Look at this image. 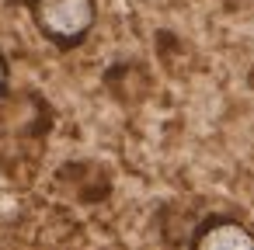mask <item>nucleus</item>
I'll return each instance as SVG.
<instances>
[{"mask_svg": "<svg viewBox=\"0 0 254 250\" xmlns=\"http://www.w3.org/2000/svg\"><path fill=\"white\" fill-rule=\"evenodd\" d=\"M32 25L56 49H80L98 25V0H25Z\"/></svg>", "mask_w": 254, "mask_h": 250, "instance_id": "f257e3e1", "label": "nucleus"}, {"mask_svg": "<svg viewBox=\"0 0 254 250\" xmlns=\"http://www.w3.org/2000/svg\"><path fill=\"white\" fill-rule=\"evenodd\" d=\"M191 250H254V229L233 215H205L188 236Z\"/></svg>", "mask_w": 254, "mask_h": 250, "instance_id": "f03ea898", "label": "nucleus"}, {"mask_svg": "<svg viewBox=\"0 0 254 250\" xmlns=\"http://www.w3.org/2000/svg\"><path fill=\"white\" fill-rule=\"evenodd\" d=\"M7 77H11V70H7L4 52H0V98H4V91H7Z\"/></svg>", "mask_w": 254, "mask_h": 250, "instance_id": "7ed1b4c3", "label": "nucleus"}, {"mask_svg": "<svg viewBox=\"0 0 254 250\" xmlns=\"http://www.w3.org/2000/svg\"><path fill=\"white\" fill-rule=\"evenodd\" d=\"M247 94H251V101H254V66H251V73H247Z\"/></svg>", "mask_w": 254, "mask_h": 250, "instance_id": "20e7f679", "label": "nucleus"}]
</instances>
